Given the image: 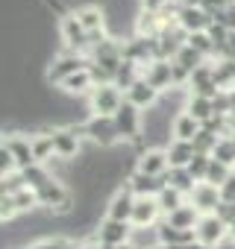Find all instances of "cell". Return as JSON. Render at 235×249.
I'll return each instance as SVG.
<instances>
[{
  "instance_id": "cell-36",
  "label": "cell",
  "mask_w": 235,
  "mask_h": 249,
  "mask_svg": "<svg viewBox=\"0 0 235 249\" xmlns=\"http://www.w3.org/2000/svg\"><path fill=\"white\" fill-rule=\"evenodd\" d=\"M229 59H235V30L229 33Z\"/></svg>"
},
{
  "instance_id": "cell-18",
  "label": "cell",
  "mask_w": 235,
  "mask_h": 249,
  "mask_svg": "<svg viewBox=\"0 0 235 249\" xmlns=\"http://www.w3.org/2000/svg\"><path fill=\"white\" fill-rule=\"evenodd\" d=\"M127 100H130L136 108H153V106L162 100V94H159V91H156V88H153L144 76H141V79H138V82L127 91Z\"/></svg>"
},
{
  "instance_id": "cell-2",
  "label": "cell",
  "mask_w": 235,
  "mask_h": 249,
  "mask_svg": "<svg viewBox=\"0 0 235 249\" xmlns=\"http://www.w3.org/2000/svg\"><path fill=\"white\" fill-rule=\"evenodd\" d=\"M91 62L82 56V53H59V56H53V62H50V68L44 71V79H47V85H62L65 79H71L74 73H79V71H85Z\"/></svg>"
},
{
  "instance_id": "cell-22",
  "label": "cell",
  "mask_w": 235,
  "mask_h": 249,
  "mask_svg": "<svg viewBox=\"0 0 235 249\" xmlns=\"http://www.w3.org/2000/svg\"><path fill=\"white\" fill-rule=\"evenodd\" d=\"M185 111H188L194 120H200V123H206V120L217 117V114H215V100H209V97H200V94H191V91H188Z\"/></svg>"
},
{
  "instance_id": "cell-34",
  "label": "cell",
  "mask_w": 235,
  "mask_h": 249,
  "mask_svg": "<svg viewBox=\"0 0 235 249\" xmlns=\"http://www.w3.org/2000/svg\"><path fill=\"white\" fill-rule=\"evenodd\" d=\"M171 0H141V12H150V15H165Z\"/></svg>"
},
{
  "instance_id": "cell-14",
  "label": "cell",
  "mask_w": 235,
  "mask_h": 249,
  "mask_svg": "<svg viewBox=\"0 0 235 249\" xmlns=\"http://www.w3.org/2000/svg\"><path fill=\"white\" fill-rule=\"evenodd\" d=\"M74 15H77V21L82 24V30H85L88 36L106 33V18H109L106 6H100V3H85V6H79Z\"/></svg>"
},
{
  "instance_id": "cell-27",
  "label": "cell",
  "mask_w": 235,
  "mask_h": 249,
  "mask_svg": "<svg viewBox=\"0 0 235 249\" xmlns=\"http://www.w3.org/2000/svg\"><path fill=\"white\" fill-rule=\"evenodd\" d=\"M212 159L235 170V138H220L217 147H215V153H212Z\"/></svg>"
},
{
  "instance_id": "cell-10",
  "label": "cell",
  "mask_w": 235,
  "mask_h": 249,
  "mask_svg": "<svg viewBox=\"0 0 235 249\" xmlns=\"http://www.w3.org/2000/svg\"><path fill=\"white\" fill-rule=\"evenodd\" d=\"M136 170H138V173H147V176H156V179H165V176H168V170H171L168 150L147 147L141 156H136Z\"/></svg>"
},
{
  "instance_id": "cell-3",
  "label": "cell",
  "mask_w": 235,
  "mask_h": 249,
  "mask_svg": "<svg viewBox=\"0 0 235 249\" xmlns=\"http://www.w3.org/2000/svg\"><path fill=\"white\" fill-rule=\"evenodd\" d=\"M82 132L91 144H97L100 150H109L115 147L118 141H121V135H118V126H115V117H97L91 114L85 123H82Z\"/></svg>"
},
{
  "instance_id": "cell-12",
  "label": "cell",
  "mask_w": 235,
  "mask_h": 249,
  "mask_svg": "<svg viewBox=\"0 0 235 249\" xmlns=\"http://www.w3.org/2000/svg\"><path fill=\"white\" fill-rule=\"evenodd\" d=\"M3 147L12 153L18 170H27V167H33V164H39V161H36V153H33V138H24V135L12 132V135H6Z\"/></svg>"
},
{
  "instance_id": "cell-29",
  "label": "cell",
  "mask_w": 235,
  "mask_h": 249,
  "mask_svg": "<svg viewBox=\"0 0 235 249\" xmlns=\"http://www.w3.org/2000/svg\"><path fill=\"white\" fill-rule=\"evenodd\" d=\"M232 173H235L232 167H226V164H220V161H215V159H212V167H209L206 182H209V185H215V188H223V185L229 182V176H232Z\"/></svg>"
},
{
  "instance_id": "cell-16",
  "label": "cell",
  "mask_w": 235,
  "mask_h": 249,
  "mask_svg": "<svg viewBox=\"0 0 235 249\" xmlns=\"http://www.w3.org/2000/svg\"><path fill=\"white\" fill-rule=\"evenodd\" d=\"M162 208H159V199L156 196H144L136 202V211H133V226L136 229H150V226H159L162 223Z\"/></svg>"
},
{
  "instance_id": "cell-35",
  "label": "cell",
  "mask_w": 235,
  "mask_h": 249,
  "mask_svg": "<svg viewBox=\"0 0 235 249\" xmlns=\"http://www.w3.org/2000/svg\"><path fill=\"white\" fill-rule=\"evenodd\" d=\"M30 249H59V240H36V243H30Z\"/></svg>"
},
{
  "instance_id": "cell-31",
  "label": "cell",
  "mask_w": 235,
  "mask_h": 249,
  "mask_svg": "<svg viewBox=\"0 0 235 249\" xmlns=\"http://www.w3.org/2000/svg\"><path fill=\"white\" fill-rule=\"evenodd\" d=\"M209 167H212V156H194V161L188 164V173L194 176V182H206V176H209Z\"/></svg>"
},
{
  "instance_id": "cell-19",
  "label": "cell",
  "mask_w": 235,
  "mask_h": 249,
  "mask_svg": "<svg viewBox=\"0 0 235 249\" xmlns=\"http://www.w3.org/2000/svg\"><path fill=\"white\" fill-rule=\"evenodd\" d=\"M171 132H174V141H191V144H194V138L203 132V123L194 120L188 111H179V114H174Z\"/></svg>"
},
{
  "instance_id": "cell-21",
  "label": "cell",
  "mask_w": 235,
  "mask_h": 249,
  "mask_svg": "<svg viewBox=\"0 0 235 249\" xmlns=\"http://www.w3.org/2000/svg\"><path fill=\"white\" fill-rule=\"evenodd\" d=\"M59 88H62V94H68V97H88V94L94 91V79H91V71L85 68V71L74 73V76H71V79H65Z\"/></svg>"
},
{
  "instance_id": "cell-26",
  "label": "cell",
  "mask_w": 235,
  "mask_h": 249,
  "mask_svg": "<svg viewBox=\"0 0 235 249\" xmlns=\"http://www.w3.org/2000/svg\"><path fill=\"white\" fill-rule=\"evenodd\" d=\"M33 153H36V161H39V164H50L53 156H56V150H53V135H50V132L36 135V138H33Z\"/></svg>"
},
{
  "instance_id": "cell-37",
  "label": "cell",
  "mask_w": 235,
  "mask_h": 249,
  "mask_svg": "<svg viewBox=\"0 0 235 249\" xmlns=\"http://www.w3.org/2000/svg\"><path fill=\"white\" fill-rule=\"evenodd\" d=\"M77 249H103V246H100V243H97V240H91V243H79V246H77Z\"/></svg>"
},
{
  "instance_id": "cell-6",
  "label": "cell",
  "mask_w": 235,
  "mask_h": 249,
  "mask_svg": "<svg viewBox=\"0 0 235 249\" xmlns=\"http://www.w3.org/2000/svg\"><path fill=\"white\" fill-rule=\"evenodd\" d=\"M115 126H118V135H121V141H138L141 132H144V117H141V108H136L130 100L118 108L115 114Z\"/></svg>"
},
{
  "instance_id": "cell-25",
  "label": "cell",
  "mask_w": 235,
  "mask_h": 249,
  "mask_svg": "<svg viewBox=\"0 0 235 249\" xmlns=\"http://www.w3.org/2000/svg\"><path fill=\"white\" fill-rule=\"evenodd\" d=\"M165 182L171 185V188H176V191H182L185 196L197 188V182H194V176L188 173V167H171L168 170V176H165Z\"/></svg>"
},
{
  "instance_id": "cell-8",
  "label": "cell",
  "mask_w": 235,
  "mask_h": 249,
  "mask_svg": "<svg viewBox=\"0 0 235 249\" xmlns=\"http://www.w3.org/2000/svg\"><path fill=\"white\" fill-rule=\"evenodd\" d=\"M136 202H138V196H136L127 185L115 188V194L106 199V217H112V220H124V223H133Z\"/></svg>"
},
{
  "instance_id": "cell-4",
  "label": "cell",
  "mask_w": 235,
  "mask_h": 249,
  "mask_svg": "<svg viewBox=\"0 0 235 249\" xmlns=\"http://www.w3.org/2000/svg\"><path fill=\"white\" fill-rule=\"evenodd\" d=\"M133 237V223H124V220H112V217H103L94 229V240L100 246H127Z\"/></svg>"
},
{
  "instance_id": "cell-9",
  "label": "cell",
  "mask_w": 235,
  "mask_h": 249,
  "mask_svg": "<svg viewBox=\"0 0 235 249\" xmlns=\"http://www.w3.org/2000/svg\"><path fill=\"white\" fill-rule=\"evenodd\" d=\"M59 33H62V41H65L68 53H88V33L82 30V24L77 21L74 12L59 21Z\"/></svg>"
},
{
  "instance_id": "cell-11",
  "label": "cell",
  "mask_w": 235,
  "mask_h": 249,
  "mask_svg": "<svg viewBox=\"0 0 235 249\" xmlns=\"http://www.w3.org/2000/svg\"><path fill=\"white\" fill-rule=\"evenodd\" d=\"M176 24L188 36H194V33H209V27L215 24V18L203 6H179L176 9Z\"/></svg>"
},
{
  "instance_id": "cell-28",
  "label": "cell",
  "mask_w": 235,
  "mask_h": 249,
  "mask_svg": "<svg viewBox=\"0 0 235 249\" xmlns=\"http://www.w3.org/2000/svg\"><path fill=\"white\" fill-rule=\"evenodd\" d=\"M174 62H176L179 68H185V71H191V73H194L200 65H206V56H200L194 47H188V44H185V47L176 53V59H174Z\"/></svg>"
},
{
  "instance_id": "cell-7",
  "label": "cell",
  "mask_w": 235,
  "mask_h": 249,
  "mask_svg": "<svg viewBox=\"0 0 235 249\" xmlns=\"http://www.w3.org/2000/svg\"><path fill=\"white\" fill-rule=\"evenodd\" d=\"M194 234H197V243H203L209 249H217L229 237V226L217 214H203L200 223H197V229H194Z\"/></svg>"
},
{
  "instance_id": "cell-17",
  "label": "cell",
  "mask_w": 235,
  "mask_h": 249,
  "mask_svg": "<svg viewBox=\"0 0 235 249\" xmlns=\"http://www.w3.org/2000/svg\"><path fill=\"white\" fill-rule=\"evenodd\" d=\"M165 185H168L165 179H156V176H147V173H138V170L130 173V179H127V188H130L138 199H144V196H159Z\"/></svg>"
},
{
  "instance_id": "cell-30",
  "label": "cell",
  "mask_w": 235,
  "mask_h": 249,
  "mask_svg": "<svg viewBox=\"0 0 235 249\" xmlns=\"http://www.w3.org/2000/svg\"><path fill=\"white\" fill-rule=\"evenodd\" d=\"M188 47H194L200 56H215V41L209 38V33H194V36H188V41H185Z\"/></svg>"
},
{
  "instance_id": "cell-13",
  "label": "cell",
  "mask_w": 235,
  "mask_h": 249,
  "mask_svg": "<svg viewBox=\"0 0 235 249\" xmlns=\"http://www.w3.org/2000/svg\"><path fill=\"white\" fill-rule=\"evenodd\" d=\"M188 202H191L200 214H215L217 205L223 202V199H220V188H215V185H209V182H197V188L188 194Z\"/></svg>"
},
{
  "instance_id": "cell-5",
  "label": "cell",
  "mask_w": 235,
  "mask_h": 249,
  "mask_svg": "<svg viewBox=\"0 0 235 249\" xmlns=\"http://www.w3.org/2000/svg\"><path fill=\"white\" fill-rule=\"evenodd\" d=\"M82 132V126H77V123H71V126H62V129H50V135H53V150H56V159H62V161H77L79 159V153H82V147H79V135Z\"/></svg>"
},
{
  "instance_id": "cell-33",
  "label": "cell",
  "mask_w": 235,
  "mask_h": 249,
  "mask_svg": "<svg viewBox=\"0 0 235 249\" xmlns=\"http://www.w3.org/2000/svg\"><path fill=\"white\" fill-rule=\"evenodd\" d=\"M15 214H18L15 196H12V194H3V196H0V220H3V226H6V223H12V220H15Z\"/></svg>"
},
{
  "instance_id": "cell-1",
  "label": "cell",
  "mask_w": 235,
  "mask_h": 249,
  "mask_svg": "<svg viewBox=\"0 0 235 249\" xmlns=\"http://www.w3.org/2000/svg\"><path fill=\"white\" fill-rule=\"evenodd\" d=\"M124 103H127V97H124V91L118 88L115 82L94 85V91L88 94V111L97 114V117H115L118 108H121Z\"/></svg>"
},
{
  "instance_id": "cell-23",
  "label": "cell",
  "mask_w": 235,
  "mask_h": 249,
  "mask_svg": "<svg viewBox=\"0 0 235 249\" xmlns=\"http://www.w3.org/2000/svg\"><path fill=\"white\" fill-rule=\"evenodd\" d=\"M194 156H197V150H194L191 141H171L168 144V161H171V167H188L194 161Z\"/></svg>"
},
{
  "instance_id": "cell-38",
  "label": "cell",
  "mask_w": 235,
  "mask_h": 249,
  "mask_svg": "<svg viewBox=\"0 0 235 249\" xmlns=\"http://www.w3.org/2000/svg\"><path fill=\"white\" fill-rule=\"evenodd\" d=\"M229 240H232V243H235V223H232V226H229Z\"/></svg>"
},
{
  "instance_id": "cell-24",
  "label": "cell",
  "mask_w": 235,
  "mask_h": 249,
  "mask_svg": "<svg viewBox=\"0 0 235 249\" xmlns=\"http://www.w3.org/2000/svg\"><path fill=\"white\" fill-rule=\"evenodd\" d=\"M156 199H159V208H162V214H165V217H168V214H174L176 208H182V205L188 202V196H185L182 191L171 188V185H165V188H162V194H159Z\"/></svg>"
},
{
  "instance_id": "cell-20",
  "label": "cell",
  "mask_w": 235,
  "mask_h": 249,
  "mask_svg": "<svg viewBox=\"0 0 235 249\" xmlns=\"http://www.w3.org/2000/svg\"><path fill=\"white\" fill-rule=\"evenodd\" d=\"M200 217H203V214H200L191 202H185L182 208H176L174 214H168V217H165V223H168V226H174V229H182V231H194V229H197V223H200Z\"/></svg>"
},
{
  "instance_id": "cell-15",
  "label": "cell",
  "mask_w": 235,
  "mask_h": 249,
  "mask_svg": "<svg viewBox=\"0 0 235 249\" xmlns=\"http://www.w3.org/2000/svg\"><path fill=\"white\" fill-rule=\"evenodd\" d=\"M144 79H147L159 94H165L168 88H174V62H168V59L150 62V65L144 68Z\"/></svg>"
},
{
  "instance_id": "cell-32",
  "label": "cell",
  "mask_w": 235,
  "mask_h": 249,
  "mask_svg": "<svg viewBox=\"0 0 235 249\" xmlns=\"http://www.w3.org/2000/svg\"><path fill=\"white\" fill-rule=\"evenodd\" d=\"M12 196H15L18 211H33V208L39 205V194H36V188H21V191L12 194Z\"/></svg>"
},
{
  "instance_id": "cell-39",
  "label": "cell",
  "mask_w": 235,
  "mask_h": 249,
  "mask_svg": "<svg viewBox=\"0 0 235 249\" xmlns=\"http://www.w3.org/2000/svg\"><path fill=\"white\" fill-rule=\"evenodd\" d=\"M179 3H185V0H179Z\"/></svg>"
}]
</instances>
